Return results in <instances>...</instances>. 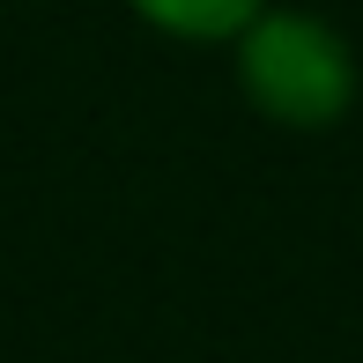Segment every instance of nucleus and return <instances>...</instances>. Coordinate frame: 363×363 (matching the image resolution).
<instances>
[{"mask_svg":"<svg viewBox=\"0 0 363 363\" xmlns=\"http://www.w3.org/2000/svg\"><path fill=\"white\" fill-rule=\"evenodd\" d=\"M230 60H238V89L245 104L267 126H289V134H326V126L349 119L356 104V52L326 15L311 8H259L252 23L230 38Z\"/></svg>","mask_w":363,"mask_h":363,"instance_id":"obj_1","label":"nucleus"},{"mask_svg":"<svg viewBox=\"0 0 363 363\" xmlns=\"http://www.w3.org/2000/svg\"><path fill=\"white\" fill-rule=\"evenodd\" d=\"M126 8H134L148 30L178 38V45H230L267 0H126Z\"/></svg>","mask_w":363,"mask_h":363,"instance_id":"obj_2","label":"nucleus"}]
</instances>
